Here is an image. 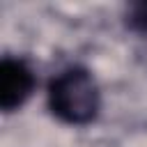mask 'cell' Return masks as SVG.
<instances>
[{
  "instance_id": "6da1fadb",
  "label": "cell",
  "mask_w": 147,
  "mask_h": 147,
  "mask_svg": "<svg viewBox=\"0 0 147 147\" xmlns=\"http://www.w3.org/2000/svg\"><path fill=\"white\" fill-rule=\"evenodd\" d=\"M48 108L67 124H90L101 108L94 76L83 67H67L48 83Z\"/></svg>"
},
{
  "instance_id": "7a4b0ae2",
  "label": "cell",
  "mask_w": 147,
  "mask_h": 147,
  "mask_svg": "<svg viewBox=\"0 0 147 147\" xmlns=\"http://www.w3.org/2000/svg\"><path fill=\"white\" fill-rule=\"evenodd\" d=\"M34 90L32 69L16 57H5L0 62V106L5 113L21 108Z\"/></svg>"
}]
</instances>
